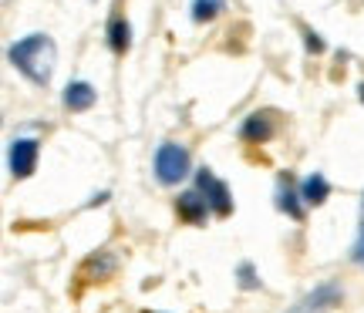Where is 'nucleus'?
Here are the masks:
<instances>
[{
	"instance_id": "4468645a",
	"label": "nucleus",
	"mask_w": 364,
	"mask_h": 313,
	"mask_svg": "<svg viewBox=\"0 0 364 313\" xmlns=\"http://www.w3.org/2000/svg\"><path fill=\"white\" fill-rule=\"evenodd\" d=\"M236 280L243 290H260V276H257V266L253 263H240L236 266Z\"/></svg>"
},
{
	"instance_id": "1a4fd4ad",
	"label": "nucleus",
	"mask_w": 364,
	"mask_h": 313,
	"mask_svg": "<svg viewBox=\"0 0 364 313\" xmlns=\"http://www.w3.org/2000/svg\"><path fill=\"white\" fill-rule=\"evenodd\" d=\"M344 300V290L338 283H321V287H314V293H307V300H304V310L307 313H324L331 307H341Z\"/></svg>"
},
{
	"instance_id": "9b49d317",
	"label": "nucleus",
	"mask_w": 364,
	"mask_h": 313,
	"mask_svg": "<svg viewBox=\"0 0 364 313\" xmlns=\"http://www.w3.org/2000/svg\"><path fill=\"white\" fill-rule=\"evenodd\" d=\"M300 199H304L307 206H324L327 199H331V182H327L321 172H314V175H307V179L300 182Z\"/></svg>"
},
{
	"instance_id": "7ed1b4c3",
	"label": "nucleus",
	"mask_w": 364,
	"mask_h": 313,
	"mask_svg": "<svg viewBox=\"0 0 364 313\" xmlns=\"http://www.w3.org/2000/svg\"><path fill=\"white\" fill-rule=\"evenodd\" d=\"M196 189H199V192L206 196L209 209H213V216L226 219V216L233 212V192H230V185L223 182V179H216L209 165L196 169Z\"/></svg>"
},
{
	"instance_id": "a211bd4d",
	"label": "nucleus",
	"mask_w": 364,
	"mask_h": 313,
	"mask_svg": "<svg viewBox=\"0 0 364 313\" xmlns=\"http://www.w3.org/2000/svg\"><path fill=\"white\" fill-rule=\"evenodd\" d=\"M361 219H364V202H361Z\"/></svg>"
},
{
	"instance_id": "f8f14e48",
	"label": "nucleus",
	"mask_w": 364,
	"mask_h": 313,
	"mask_svg": "<svg viewBox=\"0 0 364 313\" xmlns=\"http://www.w3.org/2000/svg\"><path fill=\"white\" fill-rule=\"evenodd\" d=\"M105 34H108V48L115 54H125L132 48V27L122 13H115V17L108 21V31H105Z\"/></svg>"
},
{
	"instance_id": "f03ea898",
	"label": "nucleus",
	"mask_w": 364,
	"mask_h": 313,
	"mask_svg": "<svg viewBox=\"0 0 364 313\" xmlns=\"http://www.w3.org/2000/svg\"><path fill=\"white\" fill-rule=\"evenodd\" d=\"M189 175V148L179 142H162L156 152V179L162 185H179Z\"/></svg>"
},
{
	"instance_id": "39448f33",
	"label": "nucleus",
	"mask_w": 364,
	"mask_h": 313,
	"mask_svg": "<svg viewBox=\"0 0 364 313\" xmlns=\"http://www.w3.org/2000/svg\"><path fill=\"white\" fill-rule=\"evenodd\" d=\"M38 152H41L38 138H14L11 142V175L14 179H27V175H34Z\"/></svg>"
},
{
	"instance_id": "2eb2a0df",
	"label": "nucleus",
	"mask_w": 364,
	"mask_h": 313,
	"mask_svg": "<svg viewBox=\"0 0 364 313\" xmlns=\"http://www.w3.org/2000/svg\"><path fill=\"white\" fill-rule=\"evenodd\" d=\"M304 44H307V51H311V54L324 51V38H321L317 31H311V27H304Z\"/></svg>"
},
{
	"instance_id": "6e6552de",
	"label": "nucleus",
	"mask_w": 364,
	"mask_h": 313,
	"mask_svg": "<svg viewBox=\"0 0 364 313\" xmlns=\"http://www.w3.org/2000/svg\"><path fill=\"white\" fill-rule=\"evenodd\" d=\"M304 206H307V202H304V199H300V192L294 189L290 172H287V175H280V179H277V209H280V212H287L290 219L304 222V216H307V212H304Z\"/></svg>"
},
{
	"instance_id": "20e7f679",
	"label": "nucleus",
	"mask_w": 364,
	"mask_h": 313,
	"mask_svg": "<svg viewBox=\"0 0 364 313\" xmlns=\"http://www.w3.org/2000/svg\"><path fill=\"white\" fill-rule=\"evenodd\" d=\"M118 270V256L112 249H98V253H91L88 260L81 263L78 270V283H108Z\"/></svg>"
},
{
	"instance_id": "423d86ee",
	"label": "nucleus",
	"mask_w": 364,
	"mask_h": 313,
	"mask_svg": "<svg viewBox=\"0 0 364 313\" xmlns=\"http://www.w3.org/2000/svg\"><path fill=\"white\" fill-rule=\"evenodd\" d=\"M277 135V115L273 111H253V115L240 125V138L250 145H263Z\"/></svg>"
},
{
	"instance_id": "dca6fc26",
	"label": "nucleus",
	"mask_w": 364,
	"mask_h": 313,
	"mask_svg": "<svg viewBox=\"0 0 364 313\" xmlns=\"http://www.w3.org/2000/svg\"><path fill=\"white\" fill-rule=\"evenodd\" d=\"M351 260L358 263V266H364V219H361V233H358V243H354V249H351Z\"/></svg>"
},
{
	"instance_id": "ddd939ff",
	"label": "nucleus",
	"mask_w": 364,
	"mask_h": 313,
	"mask_svg": "<svg viewBox=\"0 0 364 313\" xmlns=\"http://www.w3.org/2000/svg\"><path fill=\"white\" fill-rule=\"evenodd\" d=\"M223 11H226V0H196L193 4V21L196 24H206V21H216Z\"/></svg>"
},
{
	"instance_id": "0eeeda50",
	"label": "nucleus",
	"mask_w": 364,
	"mask_h": 313,
	"mask_svg": "<svg viewBox=\"0 0 364 313\" xmlns=\"http://www.w3.org/2000/svg\"><path fill=\"white\" fill-rule=\"evenodd\" d=\"M176 212H179L182 222H189V226H203L213 209H209L206 196H203L199 189H189V192H182V196L176 199Z\"/></svg>"
},
{
	"instance_id": "9d476101",
	"label": "nucleus",
	"mask_w": 364,
	"mask_h": 313,
	"mask_svg": "<svg viewBox=\"0 0 364 313\" xmlns=\"http://www.w3.org/2000/svg\"><path fill=\"white\" fill-rule=\"evenodd\" d=\"M95 101H98V92L91 88L88 81H71V84L65 88V108L68 111H88Z\"/></svg>"
},
{
	"instance_id": "f3484780",
	"label": "nucleus",
	"mask_w": 364,
	"mask_h": 313,
	"mask_svg": "<svg viewBox=\"0 0 364 313\" xmlns=\"http://www.w3.org/2000/svg\"><path fill=\"white\" fill-rule=\"evenodd\" d=\"M358 98H361V104H364V81H361V88H358Z\"/></svg>"
},
{
	"instance_id": "f257e3e1",
	"label": "nucleus",
	"mask_w": 364,
	"mask_h": 313,
	"mask_svg": "<svg viewBox=\"0 0 364 313\" xmlns=\"http://www.w3.org/2000/svg\"><path fill=\"white\" fill-rule=\"evenodd\" d=\"M11 65L24 75L31 84L38 88H48L51 84V75H54V61H58V48L48 34H27L21 38L17 44H11Z\"/></svg>"
}]
</instances>
